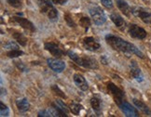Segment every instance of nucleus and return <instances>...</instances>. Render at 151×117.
<instances>
[{"label": "nucleus", "instance_id": "f257e3e1", "mask_svg": "<svg viewBox=\"0 0 151 117\" xmlns=\"http://www.w3.org/2000/svg\"><path fill=\"white\" fill-rule=\"evenodd\" d=\"M106 43L111 46V48L115 50H119L123 52L126 54H133L136 55L139 58H144V54L141 50H139L136 46L128 42L126 40H123L119 36H113V34H106Z\"/></svg>", "mask_w": 151, "mask_h": 117}, {"label": "nucleus", "instance_id": "f03ea898", "mask_svg": "<svg viewBox=\"0 0 151 117\" xmlns=\"http://www.w3.org/2000/svg\"><path fill=\"white\" fill-rule=\"evenodd\" d=\"M68 57L71 58L73 61H75L79 66H82L87 69H98V62L94 58H91L89 56H80L77 53H75L74 51H68L67 52Z\"/></svg>", "mask_w": 151, "mask_h": 117}, {"label": "nucleus", "instance_id": "7ed1b4c3", "mask_svg": "<svg viewBox=\"0 0 151 117\" xmlns=\"http://www.w3.org/2000/svg\"><path fill=\"white\" fill-rule=\"evenodd\" d=\"M50 0H37L40 11L45 14L50 21H56L58 19V11L54 8Z\"/></svg>", "mask_w": 151, "mask_h": 117}, {"label": "nucleus", "instance_id": "20e7f679", "mask_svg": "<svg viewBox=\"0 0 151 117\" xmlns=\"http://www.w3.org/2000/svg\"><path fill=\"white\" fill-rule=\"evenodd\" d=\"M90 14L93 22L98 26L103 25L106 21V14H104V10L100 7H98V6H93V7L90 8Z\"/></svg>", "mask_w": 151, "mask_h": 117}, {"label": "nucleus", "instance_id": "39448f33", "mask_svg": "<svg viewBox=\"0 0 151 117\" xmlns=\"http://www.w3.org/2000/svg\"><path fill=\"white\" fill-rule=\"evenodd\" d=\"M107 88H108L109 92L111 93V95L113 96L116 103H117L118 105H119L124 101L125 94L119 86H117L115 84L111 83V82H109V83H107Z\"/></svg>", "mask_w": 151, "mask_h": 117}, {"label": "nucleus", "instance_id": "423d86ee", "mask_svg": "<svg viewBox=\"0 0 151 117\" xmlns=\"http://www.w3.org/2000/svg\"><path fill=\"white\" fill-rule=\"evenodd\" d=\"M129 34L132 38L144 39L147 37V32L144 28L138 26L137 24H131L129 26Z\"/></svg>", "mask_w": 151, "mask_h": 117}, {"label": "nucleus", "instance_id": "0eeeda50", "mask_svg": "<svg viewBox=\"0 0 151 117\" xmlns=\"http://www.w3.org/2000/svg\"><path fill=\"white\" fill-rule=\"evenodd\" d=\"M132 14L135 15L138 18H140L145 23L147 24H151V13L147 11L146 9H144L142 8H132Z\"/></svg>", "mask_w": 151, "mask_h": 117}, {"label": "nucleus", "instance_id": "6e6552de", "mask_svg": "<svg viewBox=\"0 0 151 117\" xmlns=\"http://www.w3.org/2000/svg\"><path fill=\"white\" fill-rule=\"evenodd\" d=\"M47 62L50 68L55 73H62L65 68V63L61 60H58V58H48Z\"/></svg>", "mask_w": 151, "mask_h": 117}, {"label": "nucleus", "instance_id": "1a4fd4ad", "mask_svg": "<svg viewBox=\"0 0 151 117\" xmlns=\"http://www.w3.org/2000/svg\"><path fill=\"white\" fill-rule=\"evenodd\" d=\"M45 49L48 50L51 55H53L56 58H60L65 55V51H63L59 46L54 42H48L45 43Z\"/></svg>", "mask_w": 151, "mask_h": 117}, {"label": "nucleus", "instance_id": "9d476101", "mask_svg": "<svg viewBox=\"0 0 151 117\" xmlns=\"http://www.w3.org/2000/svg\"><path fill=\"white\" fill-rule=\"evenodd\" d=\"M119 107L122 111V113L128 117H137L139 115L137 110L135 108H133L132 105L127 101H123L119 105Z\"/></svg>", "mask_w": 151, "mask_h": 117}, {"label": "nucleus", "instance_id": "9b49d317", "mask_svg": "<svg viewBox=\"0 0 151 117\" xmlns=\"http://www.w3.org/2000/svg\"><path fill=\"white\" fill-rule=\"evenodd\" d=\"M83 46L84 48L87 50H90V51H97L99 50L101 46L100 44L97 42V41L91 36H88V37H85L83 39Z\"/></svg>", "mask_w": 151, "mask_h": 117}, {"label": "nucleus", "instance_id": "f8f14e48", "mask_svg": "<svg viewBox=\"0 0 151 117\" xmlns=\"http://www.w3.org/2000/svg\"><path fill=\"white\" fill-rule=\"evenodd\" d=\"M130 69H131V74L132 76L134 78L136 81L138 82H142L144 80V76H143V73L141 72L140 68L137 65L136 61H132L131 62V65H130Z\"/></svg>", "mask_w": 151, "mask_h": 117}, {"label": "nucleus", "instance_id": "ddd939ff", "mask_svg": "<svg viewBox=\"0 0 151 117\" xmlns=\"http://www.w3.org/2000/svg\"><path fill=\"white\" fill-rule=\"evenodd\" d=\"M74 82L76 86H77L79 89L82 91H87L89 89V85L86 79L79 73H75L74 74Z\"/></svg>", "mask_w": 151, "mask_h": 117}, {"label": "nucleus", "instance_id": "4468645a", "mask_svg": "<svg viewBox=\"0 0 151 117\" xmlns=\"http://www.w3.org/2000/svg\"><path fill=\"white\" fill-rule=\"evenodd\" d=\"M14 21L18 23V24H20L22 28L25 29V30H27V31H29L30 33H34L35 31H36V28H35L34 24L30 21H28L27 19L20 18V17H15Z\"/></svg>", "mask_w": 151, "mask_h": 117}, {"label": "nucleus", "instance_id": "2eb2a0df", "mask_svg": "<svg viewBox=\"0 0 151 117\" xmlns=\"http://www.w3.org/2000/svg\"><path fill=\"white\" fill-rule=\"evenodd\" d=\"M116 3H117V6L119 9L122 12L125 16L127 17H131L132 11V9L129 5H128V3L126 1H124V0H116Z\"/></svg>", "mask_w": 151, "mask_h": 117}, {"label": "nucleus", "instance_id": "dca6fc26", "mask_svg": "<svg viewBox=\"0 0 151 117\" xmlns=\"http://www.w3.org/2000/svg\"><path fill=\"white\" fill-rule=\"evenodd\" d=\"M110 19L115 23V25L119 29H124L126 26V22L123 18L118 13H112L110 15Z\"/></svg>", "mask_w": 151, "mask_h": 117}, {"label": "nucleus", "instance_id": "f3484780", "mask_svg": "<svg viewBox=\"0 0 151 117\" xmlns=\"http://www.w3.org/2000/svg\"><path fill=\"white\" fill-rule=\"evenodd\" d=\"M16 106L18 108V110L22 113L27 112L29 110V107H30V104H29L27 98H19L16 101Z\"/></svg>", "mask_w": 151, "mask_h": 117}, {"label": "nucleus", "instance_id": "a211bd4d", "mask_svg": "<svg viewBox=\"0 0 151 117\" xmlns=\"http://www.w3.org/2000/svg\"><path fill=\"white\" fill-rule=\"evenodd\" d=\"M133 104L135 105V107H137L140 111L144 113H146L147 115H151V110L147 107V104H145L143 101H141L140 99H137V98H133Z\"/></svg>", "mask_w": 151, "mask_h": 117}, {"label": "nucleus", "instance_id": "6ab92c4d", "mask_svg": "<svg viewBox=\"0 0 151 117\" xmlns=\"http://www.w3.org/2000/svg\"><path fill=\"white\" fill-rule=\"evenodd\" d=\"M12 36H13V38L18 42L21 46H26V43H27V39H26V37L22 34V33H19V32H15V33H13V34H12Z\"/></svg>", "mask_w": 151, "mask_h": 117}, {"label": "nucleus", "instance_id": "aec40b11", "mask_svg": "<svg viewBox=\"0 0 151 117\" xmlns=\"http://www.w3.org/2000/svg\"><path fill=\"white\" fill-rule=\"evenodd\" d=\"M91 105L92 109H93L98 114L101 113V109H102V107H101V101L98 98H96V97L91 98Z\"/></svg>", "mask_w": 151, "mask_h": 117}, {"label": "nucleus", "instance_id": "412c9836", "mask_svg": "<svg viewBox=\"0 0 151 117\" xmlns=\"http://www.w3.org/2000/svg\"><path fill=\"white\" fill-rule=\"evenodd\" d=\"M82 109H83V106L81 104L76 103V102H73L70 104V111L76 115H78Z\"/></svg>", "mask_w": 151, "mask_h": 117}, {"label": "nucleus", "instance_id": "4be33fe9", "mask_svg": "<svg viewBox=\"0 0 151 117\" xmlns=\"http://www.w3.org/2000/svg\"><path fill=\"white\" fill-rule=\"evenodd\" d=\"M53 105H54L55 107H57L58 109H60L61 111H63V112H65V113L68 114V112H69V111H68V108L66 107V105L61 101V99H56Z\"/></svg>", "mask_w": 151, "mask_h": 117}, {"label": "nucleus", "instance_id": "5701e85b", "mask_svg": "<svg viewBox=\"0 0 151 117\" xmlns=\"http://www.w3.org/2000/svg\"><path fill=\"white\" fill-rule=\"evenodd\" d=\"M51 90H52V92H53L54 94L57 95V96H59V97H61V98H66L65 94L60 89V87L58 86L57 85H53V86H51Z\"/></svg>", "mask_w": 151, "mask_h": 117}, {"label": "nucleus", "instance_id": "b1692460", "mask_svg": "<svg viewBox=\"0 0 151 117\" xmlns=\"http://www.w3.org/2000/svg\"><path fill=\"white\" fill-rule=\"evenodd\" d=\"M79 24L82 26L85 30H88V28L91 25V21L88 17H82V18H80L79 20Z\"/></svg>", "mask_w": 151, "mask_h": 117}, {"label": "nucleus", "instance_id": "393cba45", "mask_svg": "<svg viewBox=\"0 0 151 117\" xmlns=\"http://www.w3.org/2000/svg\"><path fill=\"white\" fill-rule=\"evenodd\" d=\"M24 53V51H22L20 49H13V50H10L7 53V56L9 58H17V57H20L22 56Z\"/></svg>", "mask_w": 151, "mask_h": 117}, {"label": "nucleus", "instance_id": "a878e982", "mask_svg": "<svg viewBox=\"0 0 151 117\" xmlns=\"http://www.w3.org/2000/svg\"><path fill=\"white\" fill-rule=\"evenodd\" d=\"M9 6L15 9H21L22 7V0H6Z\"/></svg>", "mask_w": 151, "mask_h": 117}, {"label": "nucleus", "instance_id": "bb28decb", "mask_svg": "<svg viewBox=\"0 0 151 117\" xmlns=\"http://www.w3.org/2000/svg\"><path fill=\"white\" fill-rule=\"evenodd\" d=\"M4 49L13 50V49H19V46L15 42H13V41H9V42L4 44Z\"/></svg>", "mask_w": 151, "mask_h": 117}, {"label": "nucleus", "instance_id": "cd10ccee", "mask_svg": "<svg viewBox=\"0 0 151 117\" xmlns=\"http://www.w3.org/2000/svg\"><path fill=\"white\" fill-rule=\"evenodd\" d=\"M0 106H1V107H0V113H1V116H8L9 114V108L6 106L3 102L0 103Z\"/></svg>", "mask_w": 151, "mask_h": 117}, {"label": "nucleus", "instance_id": "c85d7f7f", "mask_svg": "<svg viewBox=\"0 0 151 117\" xmlns=\"http://www.w3.org/2000/svg\"><path fill=\"white\" fill-rule=\"evenodd\" d=\"M37 115L39 117L40 116H43V117H51V116H53V115H52V113H51L50 110H42V111H40Z\"/></svg>", "mask_w": 151, "mask_h": 117}, {"label": "nucleus", "instance_id": "c756f323", "mask_svg": "<svg viewBox=\"0 0 151 117\" xmlns=\"http://www.w3.org/2000/svg\"><path fill=\"white\" fill-rule=\"evenodd\" d=\"M100 1L102 2V4L106 9H113V2H112V0H100Z\"/></svg>", "mask_w": 151, "mask_h": 117}, {"label": "nucleus", "instance_id": "7c9ffc66", "mask_svg": "<svg viewBox=\"0 0 151 117\" xmlns=\"http://www.w3.org/2000/svg\"><path fill=\"white\" fill-rule=\"evenodd\" d=\"M65 21H66V22H67V24L69 25V26H73V27H75L76 25H75V22H74V21L72 20V18L70 17V15L69 14H65Z\"/></svg>", "mask_w": 151, "mask_h": 117}, {"label": "nucleus", "instance_id": "2f4dec72", "mask_svg": "<svg viewBox=\"0 0 151 117\" xmlns=\"http://www.w3.org/2000/svg\"><path fill=\"white\" fill-rule=\"evenodd\" d=\"M15 64H16V66L18 67V69L21 70V71H22V72H26L27 71L25 65L22 61H15Z\"/></svg>", "mask_w": 151, "mask_h": 117}, {"label": "nucleus", "instance_id": "473e14b6", "mask_svg": "<svg viewBox=\"0 0 151 117\" xmlns=\"http://www.w3.org/2000/svg\"><path fill=\"white\" fill-rule=\"evenodd\" d=\"M52 3H54V4H57V5H63V4H65L68 0H51Z\"/></svg>", "mask_w": 151, "mask_h": 117}, {"label": "nucleus", "instance_id": "72a5a7b5", "mask_svg": "<svg viewBox=\"0 0 151 117\" xmlns=\"http://www.w3.org/2000/svg\"><path fill=\"white\" fill-rule=\"evenodd\" d=\"M101 61H103L104 64H107V61H106V57H104V56H103L101 58Z\"/></svg>", "mask_w": 151, "mask_h": 117}, {"label": "nucleus", "instance_id": "f704fd0d", "mask_svg": "<svg viewBox=\"0 0 151 117\" xmlns=\"http://www.w3.org/2000/svg\"><path fill=\"white\" fill-rule=\"evenodd\" d=\"M144 1H147V0H144Z\"/></svg>", "mask_w": 151, "mask_h": 117}]
</instances>
